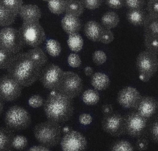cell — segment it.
<instances>
[{"mask_svg":"<svg viewBox=\"0 0 158 151\" xmlns=\"http://www.w3.org/2000/svg\"><path fill=\"white\" fill-rule=\"evenodd\" d=\"M126 16L130 23L134 25L139 26L143 24L146 15L142 9H130L127 12Z\"/></svg>","mask_w":158,"mask_h":151,"instance_id":"22","label":"cell"},{"mask_svg":"<svg viewBox=\"0 0 158 151\" xmlns=\"http://www.w3.org/2000/svg\"><path fill=\"white\" fill-rule=\"evenodd\" d=\"M106 116L102 122L104 130L112 136L121 134L124 127V123L121 115L118 114L111 113Z\"/></svg>","mask_w":158,"mask_h":151,"instance_id":"14","label":"cell"},{"mask_svg":"<svg viewBox=\"0 0 158 151\" xmlns=\"http://www.w3.org/2000/svg\"><path fill=\"white\" fill-rule=\"evenodd\" d=\"M106 53L102 50L96 51L92 55L93 61L97 65H100L103 64L106 61Z\"/></svg>","mask_w":158,"mask_h":151,"instance_id":"35","label":"cell"},{"mask_svg":"<svg viewBox=\"0 0 158 151\" xmlns=\"http://www.w3.org/2000/svg\"><path fill=\"white\" fill-rule=\"evenodd\" d=\"M17 15L0 3V26L8 27L13 24Z\"/></svg>","mask_w":158,"mask_h":151,"instance_id":"23","label":"cell"},{"mask_svg":"<svg viewBox=\"0 0 158 151\" xmlns=\"http://www.w3.org/2000/svg\"><path fill=\"white\" fill-rule=\"evenodd\" d=\"M65 0L66 1H69L70 0Z\"/></svg>","mask_w":158,"mask_h":151,"instance_id":"51","label":"cell"},{"mask_svg":"<svg viewBox=\"0 0 158 151\" xmlns=\"http://www.w3.org/2000/svg\"><path fill=\"white\" fill-rule=\"evenodd\" d=\"M84 10V7L80 0H70L67 2L65 12L66 14L79 17Z\"/></svg>","mask_w":158,"mask_h":151,"instance_id":"25","label":"cell"},{"mask_svg":"<svg viewBox=\"0 0 158 151\" xmlns=\"http://www.w3.org/2000/svg\"><path fill=\"white\" fill-rule=\"evenodd\" d=\"M85 74L87 76H90L93 75V69L89 66H87L84 69Z\"/></svg>","mask_w":158,"mask_h":151,"instance_id":"48","label":"cell"},{"mask_svg":"<svg viewBox=\"0 0 158 151\" xmlns=\"http://www.w3.org/2000/svg\"><path fill=\"white\" fill-rule=\"evenodd\" d=\"M61 24L64 30L67 34L78 33L81 27V23L78 17L66 14L61 21Z\"/></svg>","mask_w":158,"mask_h":151,"instance_id":"17","label":"cell"},{"mask_svg":"<svg viewBox=\"0 0 158 151\" xmlns=\"http://www.w3.org/2000/svg\"><path fill=\"white\" fill-rule=\"evenodd\" d=\"M103 27L96 21L91 20L85 24L84 33L87 37L94 42H100Z\"/></svg>","mask_w":158,"mask_h":151,"instance_id":"18","label":"cell"},{"mask_svg":"<svg viewBox=\"0 0 158 151\" xmlns=\"http://www.w3.org/2000/svg\"><path fill=\"white\" fill-rule=\"evenodd\" d=\"M18 31L25 45L33 48L38 47L46 39L44 31L39 21L23 22Z\"/></svg>","mask_w":158,"mask_h":151,"instance_id":"4","label":"cell"},{"mask_svg":"<svg viewBox=\"0 0 158 151\" xmlns=\"http://www.w3.org/2000/svg\"><path fill=\"white\" fill-rule=\"evenodd\" d=\"M73 99L56 91H51L44 106L48 120L60 124L70 120L74 113Z\"/></svg>","mask_w":158,"mask_h":151,"instance_id":"2","label":"cell"},{"mask_svg":"<svg viewBox=\"0 0 158 151\" xmlns=\"http://www.w3.org/2000/svg\"><path fill=\"white\" fill-rule=\"evenodd\" d=\"M158 40V36H144V44L146 50L157 55Z\"/></svg>","mask_w":158,"mask_h":151,"instance_id":"30","label":"cell"},{"mask_svg":"<svg viewBox=\"0 0 158 151\" xmlns=\"http://www.w3.org/2000/svg\"><path fill=\"white\" fill-rule=\"evenodd\" d=\"M101 21L102 25L103 27L110 29L118 25L119 22V18L116 12L109 11L102 16Z\"/></svg>","mask_w":158,"mask_h":151,"instance_id":"24","label":"cell"},{"mask_svg":"<svg viewBox=\"0 0 158 151\" xmlns=\"http://www.w3.org/2000/svg\"><path fill=\"white\" fill-rule=\"evenodd\" d=\"M91 83L94 89L101 91L106 90L109 87L110 81L105 74L98 72L92 75Z\"/></svg>","mask_w":158,"mask_h":151,"instance_id":"20","label":"cell"},{"mask_svg":"<svg viewBox=\"0 0 158 151\" xmlns=\"http://www.w3.org/2000/svg\"><path fill=\"white\" fill-rule=\"evenodd\" d=\"M157 107L156 99L150 96L141 98L137 107L138 112L146 118L151 117L155 113Z\"/></svg>","mask_w":158,"mask_h":151,"instance_id":"15","label":"cell"},{"mask_svg":"<svg viewBox=\"0 0 158 151\" xmlns=\"http://www.w3.org/2000/svg\"><path fill=\"white\" fill-rule=\"evenodd\" d=\"M22 87L10 75L4 74L0 77V98L4 101H15L21 96Z\"/></svg>","mask_w":158,"mask_h":151,"instance_id":"9","label":"cell"},{"mask_svg":"<svg viewBox=\"0 0 158 151\" xmlns=\"http://www.w3.org/2000/svg\"><path fill=\"white\" fill-rule=\"evenodd\" d=\"M25 45L16 29L6 27L0 30V48L15 55L20 52Z\"/></svg>","mask_w":158,"mask_h":151,"instance_id":"8","label":"cell"},{"mask_svg":"<svg viewBox=\"0 0 158 151\" xmlns=\"http://www.w3.org/2000/svg\"><path fill=\"white\" fill-rule=\"evenodd\" d=\"M133 148L131 144L128 141L121 140L116 142L112 147L113 151H132Z\"/></svg>","mask_w":158,"mask_h":151,"instance_id":"34","label":"cell"},{"mask_svg":"<svg viewBox=\"0 0 158 151\" xmlns=\"http://www.w3.org/2000/svg\"><path fill=\"white\" fill-rule=\"evenodd\" d=\"M48 60L41 48H33L14 55L6 69L22 87H28L39 79Z\"/></svg>","mask_w":158,"mask_h":151,"instance_id":"1","label":"cell"},{"mask_svg":"<svg viewBox=\"0 0 158 151\" xmlns=\"http://www.w3.org/2000/svg\"><path fill=\"white\" fill-rule=\"evenodd\" d=\"M145 3V0H125V4L129 9H142Z\"/></svg>","mask_w":158,"mask_h":151,"instance_id":"38","label":"cell"},{"mask_svg":"<svg viewBox=\"0 0 158 151\" xmlns=\"http://www.w3.org/2000/svg\"><path fill=\"white\" fill-rule=\"evenodd\" d=\"M146 119L138 112L129 114L124 122V128L127 133L133 137L140 135L146 127Z\"/></svg>","mask_w":158,"mask_h":151,"instance_id":"13","label":"cell"},{"mask_svg":"<svg viewBox=\"0 0 158 151\" xmlns=\"http://www.w3.org/2000/svg\"><path fill=\"white\" fill-rule=\"evenodd\" d=\"M79 120L80 123L81 124L87 125L90 124L92 122L93 118L89 114L84 113L80 115Z\"/></svg>","mask_w":158,"mask_h":151,"instance_id":"43","label":"cell"},{"mask_svg":"<svg viewBox=\"0 0 158 151\" xmlns=\"http://www.w3.org/2000/svg\"><path fill=\"white\" fill-rule=\"evenodd\" d=\"M84 7L89 10L98 8L102 4L103 0H80Z\"/></svg>","mask_w":158,"mask_h":151,"instance_id":"40","label":"cell"},{"mask_svg":"<svg viewBox=\"0 0 158 151\" xmlns=\"http://www.w3.org/2000/svg\"><path fill=\"white\" fill-rule=\"evenodd\" d=\"M158 0H149L147 4V10L149 15L158 17Z\"/></svg>","mask_w":158,"mask_h":151,"instance_id":"39","label":"cell"},{"mask_svg":"<svg viewBox=\"0 0 158 151\" xmlns=\"http://www.w3.org/2000/svg\"><path fill=\"white\" fill-rule=\"evenodd\" d=\"M28 144L27 138L22 135H17L14 137L12 146L13 148L17 150H21L25 149Z\"/></svg>","mask_w":158,"mask_h":151,"instance_id":"33","label":"cell"},{"mask_svg":"<svg viewBox=\"0 0 158 151\" xmlns=\"http://www.w3.org/2000/svg\"><path fill=\"white\" fill-rule=\"evenodd\" d=\"M67 43L71 50L77 52L82 48L83 40L81 36L76 33L69 35Z\"/></svg>","mask_w":158,"mask_h":151,"instance_id":"26","label":"cell"},{"mask_svg":"<svg viewBox=\"0 0 158 151\" xmlns=\"http://www.w3.org/2000/svg\"><path fill=\"white\" fill-rule=\"evenodd\" d=\"M43 0L44 1H47V2H48V1H49L50 0Z\"/></svg>","mask_w":158,"mask_h":151,"instance_id":"50","label":"cell"},{"mask_svg":"<svg viewBox=\"0 0 158 151\" xmlns=\"http://www.w3.org/2000/svg\"><path fill=\"white\" fill-rule=\"evenodd\" d=\"M82 99L83 102L88 105H94L99 101L100 96L97 90L95 89H89L83 93Z\"/></svg>","mask_w":158,"mask_h":151,"instance_id":"27","label":"cell"},{"mask_svg":"<svg viewBox=\"0 0 158 151\" xmlns=\"http://www.w3.org/2000/svg\"><path fill=\"white\" fill-rule=\"evenodd\" d=\"M136 65L139 79L148 82L157 71V55L147 50L142 51L137 57Z\"/></svg>","mask_w":158,"mask_h":151,"instance_id":"6","label":"cell"},{"mask_svg":"<svg viewBox=\"0 0 158 151\" xmlns=\"http://www.w3.org/2000/svg\"><path fill=\"white\" fill-rule=\"evenodd\" d=\"M29 151H49V148L44 145H35L30 147Z\"/></svg>","mask_w":158,"mask_h":151,"instance_id":"47","label":"cell"},{"mask_svg":"<svg viewBox=\"0 0 158 151\" xmlns=\"http://www.w3.org/2000/svg\"><path fill=\"white\" fill-rule=\"evenodd\" d=\"M68 62L69 65L73 68L79 67L81 63L79 56L76 53H71L69 55Z\"/></svg>","mask_w":158,"mask_h":151,"instance_id":"41","label":"cell"},{"mask_svg":"<svg viewBox=\"0 0 158 151\" xmlns=\"http://www.w3.org/2000/svg\"><path fill=\"white\" fill-rule=\"evenodd\" d=\"M106 4L113 9H118L125 4V0H105Z\"/></svg>","mask_w":158,"mask_h":151,"instance_id":"42","label":"cell"},{"mask_svg":"<svg viewBox=\"0 0 158 151\" xmlns=\"http://www.w3.org/2000/svg\"><path fill=\"white\" fill-rule=\"evenodd\" d=\"M33 132L36 140L48 148L58 145L61 139V131L59 124L48 120L36 125Z\"/></svg>","mask_w":158,"mask_h":151,"instance_id":"3","label":"cell"},{"mask_svg":"<svg viewBox=\"0 0 158 151\" xmlns=\"http://www.w3.org/2000/svg\"><path fill=\"white\" fill-rule=\"evenodd\" d=\"M2 99L0 98V115L2 113L4 108V103Z\"/></svg>","mask_w":158,"mask_h":151,"instance_id":"49","label":"cell"},{"mask_svg":"<svg viewBox=\"0 0 158 151\" xmlns=\"http://www.w3.org/2000/svg\"><path fill=\"white\" fill-rule=\"evenodd\" d=\"M15 135V131L7 127H0V151L12 150V142Z\"/></svg>","mask_w":158,"mask_h":151,"instance_id":"19","label":"cell"},{"mask_svg":"<svg viewBox=\"0 0 158 151\" xmlns=\"http://www.w3.org/2000/svg\"><path fill=\"white\" fill-rule=\"evenodd\" d=\"M141 95L135 88L125 87L119 92L117 97L119 104L123 107L129 109L137 107L141 99Z\"/></svg>","mask_w":158,"mask_h":151,"instance_id":"12","label":"cell"},{"mask_svg":"<svg viewBox=\"0 0 158 151\" xmlns=\"http://www.w3.org/2000/svg\"><path fill=\"white\" fill-rule=\"evenodd\" d=\"M63 72L57 65L53 64L47 65L42 69L39 79L45 88L51 91L56 90Z\"/></svg>","mask_w":158,"mask_h":151,"instance_id":"10","label":"cell"},{"mask_svg":"<svg viewBox=\"0 0 158 151\" xmlns=\"http://www.w3.org/2000/svg\"><path fill=\"white\" fill-rule=\"evenodd\" d=\"M67 2L65 0H50L48 2V8L52 13L60 15L65 11Z\"/></svg>","mask_w":158,"mask_h":151,"instance_id":"28","label":"cell"},{"mask_svg":"<svg viewBox=\"0 0 158 151\" xmlns=\"http://www.w3.org/2000/svg\"><path fill=\"white\" fill-rule=\"evenodd\" d=\"M83 90V83L80 77L76 73L64 71L59 85L55 90L73 99L78 96Z\"/></svg>","mask_w":158,"mask_h":151,"instance_id":"7","label":"cell"},{"mask_svg":"<svg viewBox=\"0 0 158 151\" xmlns=\"http://www.w3.org/2000/svg\"><path fill=\"white\" fill-rule=\"evenodd\" d=\"M148 143L146 139L140 138L138 139L136 142V147L139 150H145L148 148Z\"/></svg>","mask_w":158,"mask_h":151,"instance_id":"44","label":"cell"},{"mask_svg":"<svg viewBox=\"0 0 158 151\" xmlns=\"http://www.w3.org/2000/svg\"><path fill=\"white\" fill-rule=\"evenodd\" d=\"M46 47L48 53L52 57L59 56L61 51V48L60 43L55 40H48L46 42Z\"/></svg>","mask_w":158,"mask_h":151,"instance_id":"29","label":"cell"},{"mask_svg":"<svg viewBox=\"0 0 158 151\" xmlns=\"http://www.w3.org/2000/svg\"><path fill=\"white\" fill-rule=\"evenodd\" d=\"M151 133L154 140L158 141V123L157 122H155L152 128Z\"/></svg>","mask_w":158,"mask_h":151,"instance_id":"45","label":"cell"},{"mask_svg":"<svg viewBox=\"0 0 158 151\" xmlns=\"http://www.w3.org/2000/svg\"><path fill=\"white\" fill-rule=\"evenodd\" d=\"M18 14L23 22L39 21L41 12L39 7L36 5L28 4L22 5Z\"/></svg>","mask_w":158,"mask_h":151,"instance_id":"16","label":"cell"},{"mask_svg":"<svg viewBox=\"0 0 158 151\" xmlns=\"http://www.w3.org/2000/svg\"><path fill=\"white\" fill-rule=\"evenodd\" d=\"M14 55L0 48V69H6Z\"/></svg>","mask_w":158,"mask_h":151,"instance_id":"32","label":"cell"},{"mask_svg":"<svg viewBox=\"0 0 158 151\" xmlns=\"http://www.w3.org/2000/svg\"><path fill=\"white\" fill-rule=\"evenodd\" d=\"M60 145L62 150L64 151H84L87 147V141L80 132L71 130L63 136Z\"/></svg>","mask_w":158,"mask_h":151,"instance_id":"11","label":"cell"},{"mask_svg":"<svg viewBox=\"0 0 158 151\" xmlns=\"http://www.w3.org/2000/svg\"><path fill=\"white\" fill-rule=\"evenodd\" d=\"M23 0H0V3L18 15Z\"/></svg>","mask_w":158,"mask_h":151,"instance_id":"31","label":"cell"},{"mask_svg":"<svg viewBox=\"0 0 158 151\" xmlns=\"http://www.w3.org/2000/svg\"><path fill=\"white\" fill-rule=\"evenodd\" d=\"M114 39V34L111 30L103 27L100 42L104 44H107L113 41Z\"/></svg>","mask_w":158,"mask_h":151,"instance_id":"36","label":"cell"},{"mask_svg":"<svg viewBox=\"0 0 158 151\" xmlns=\"http://www.w3.org/2000/svg\"><path fill=\"white\" fill-rule=\"evenodd\" d=\"M113 109L112 106L110 104H106L102 106V111L103 114L108 115L112 113Z\"/></svg>","mask_w":158,"mask_h":151,"instance_id":"46","label":"cell"},{"mask_svg":"<svg viewBox=\"0 0 158 151\" xmlns=\"http://www.w3.org/2000/svg\"><path fill=\"white\" fill-rule=\"evenodd\" d=\"M28 103L29 105L33 108H39L43 106L44 104V100L39 95L35 94L29 98Z\"/></svg>","mask_w":158,"mask_h":151,"instance_id":"37","label":"cell"},{"mask_svg":"<svg viewBox=\"0 0 158 151\" xmlns=\"http://www.w3.org/2000/svg\"><path fill=\"white\" fill-rule=\"evenodd\" d=\"M144 36H158V17L148 14L143 24Z\"/></svg>","mask_w":158,"mask_h":151,"instance_id":"21","label":"cell"},{"mask_svg":"<svg viewBox=\"0 0 158 151\" xmlns=\"http://www.w3.org/2000/svg\"><path fill=\"white\" fill-rule=\"evenodd\" d=\"M6 126L14 131H19L28 128L31 123L30 114L25 109L18 105L10 107L4 117Z\"/></svg>","mask_w":158,"mask_h":151,"instance_id":"5","label":"cell"}]
</instances>
